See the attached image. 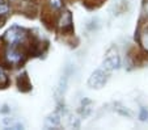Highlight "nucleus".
<instances>
[{
  "mask_svg": "<svg viewBox=\"0 0 148 130\" xmlns=\"http://www.w3.org/2000/svg\"><path fill=\"white\" fill-rule=\"evenodd\" d=\"M46 4H47V6H50L51 8L56 9V11H60V9L63 8V6H64L63 0H47V1H46Z\"/></svg>",
  "mask_w": 148,
  "mask_h": 130,
  "instance_id": "9b49d317",
  "label": "nucleus"
},
{
  "mask_svg": "<svg viewBox=\"0 0 148 130\" xmlns=\"http://www.w3.org/2000/svg\"><path fill=\"white\" fill-rule=\"evenodd\" d=\"M11 11V1L9 0H0V16H5Z\"/></svg>",
  "mask_w": 148,
  "mask_h": 130,
  "instance_id": "1a4fd4ad",
  "label": "nucleus"
},
{
  "mask_svg": "<svg viewBox=\"0 0 148 130\" xmlns=\"http://www.w3.org/2000/svg\"><path fill=\"white\" fill-rule=\"evenodd\" d=\"M17 87H18V89L21 91V92H24V94H28V92L32 91V88H33L32 87V82L26 72L21 74V75L17 78Z\"/></svg>",
  "mask_w": 148,
  "mask_h": 130,
  "instance_id": "0eeeda50",
  "label": "nucleus"
},
{
  "mask_svg": "<svg viewBox=\"0 0 148 130\" xmlns=\"http://www.w3.org/2000/svg\"><path fill=\"white\" fill-rule=\"evenodd\" d=\"M30 1H34V3H37V1H38V0H30Z\"/></svg>",
  "mask_w": 148,
  "mask_h": 130,
  "instance_id": "dca6fc26",
  "label": "nucleus"
},
{
  "mask_svg": "<svg viewBox=\"0 0 148 130\" xmlns=\"http://www.w3.org/2000/svg\"><path fill=\"white\" fill-rule=\"evenodd\" d=\"M56 28H58V33L60 36H63L64 40L73 37V34H75V30H73V19H72V13L70 11H64L59 14Z\"/></svg>",
  "mask_w": 148,
  "mask_h": 130,
  "instance_id": "f257e3e1",
  "label": "nucleus"
},
{
  "mask_svg": "<svg viewBox=\"0 0 148 130\" xmlns=\"http://www.w3.org/2000/svg\"><path fill=\"white\" fill-rule=\"evenodd\" d=\"M106 68L105 70H102V68H98V70H96L95 72L90 75L89 80H88V84H89V87L92 88H101L103 87V84L106 83L108 80V72H106Z\"/></svg>",
  "mask_w": 148,
  "mask_h": 130,
  "instance_id": "39448f33",
  "label": "nucleus"
},
{
  "mask_svg": "<svg viewBox=\"0 0 148 130\" xmlns=\"http://www.w3.org/2000/svg\"><path fill=\"white\" fill-rule=\"evenodd\" d=\"M106 0H83V4L88 9H97L105 3Z\"/></svg>",
  "mask_w": 148,
  "mask_h": 130,
  "instance_id": "6e6552de",
  "label": "nucleus"
},
{
  "mask_svg": "<svg viewBox=\"0 0 148 130\" xmlns=\"http://www.w3.org/2000/svg\"><path fill=\"white\" fill-rule=\"evenodd\" d=\"M129 62L134 67H142L145 63H148V53L144 51L142 47L132 46L129 50Z\"/></svg>",
  "mask_w": 148,
  "mask_h": 130,
  "instance_id": "7ed1b4c3",
  "label": "nucleus"
},
{
  "mask_svg": "<svg viewBox=\"0 0 148 130\" xmlns=\"http://www.w3.org/2000/svg\"><path fill=\"white\" fill-rule=\"evenodd\" d=\"M135 38H138L140 47L148 53V19H140Z\"/></svg>",
  "mask_w": 148,
  "mask_h": 130,
  "instance_id": "20e7f679",
  "label": "nucleus"
},
{
  "mask_svg": "<svg viewBox=\"0 0 148 130\" xmlns=\"http://www.w3.org/2000/svg\"><path fill=\"white\" fill-rule=\"evenodd\" d=\"M143 3H144V4H148V0H143Z\"/></svg>",
  "mask_w": 148,
  "mask_h": 130,
  "instance_id": "2eb2a0df",
  "label": "nucleus"
},
{
  "mask_svg": "<svg viewBox=\"0 0 148 130\" xmlns=\"http://www.w3.org/2000/svg\"><path fill=\"white\" fill-rule=\"evenodd\" d=\"M140 120L142 121H144V120H147L148 118V112H147V109L145 108H142V112H140Z\"/></svg>",
  "mask_w": 148,
  "mask_h": 130,
  "instance_id": "ddd939ff",
  "label": "nucleus"
},
{
  "mask_svg": "<svg viewBox=\"0 0 148 130\" xmlns=\"http://www.w3.org/2000/svg\"><path fill=\"white\" fill-rule=\"evenodd\" d=\"M59 14H60L59 11H56V9L51 8L50 6H47L46 3H43V7H42L41 11V20L49 30H53V29L56 28Z\"/></svg>",
  "mask_w": 148,
  "mask_h": 130,
  "instance_id": "f03ea898",
  "label": "nucleus"
},
{
  "mask_svg": "<svg viewBox=\"0 0 148 130\" xmlns=\"http://www.w3.org/2000/svg\"><path fill=\"white\" fill-rule=\"evenodd\" d=\"M59 122H60V117H59V114L54 113L53 116H50L47 118V121H46V126L47 127H56L59 125Z\"/></svg>",
  "mask_w": 148,
  "mask_h": 130,
  "instance_id": "9d476101",
  "label": "nucleus"
},
{
  "mask_svg": "<svg viewBox=\"0 0 148 130\" xmlns=\"http://www.w3.org/2000/svg\"><path fill=\"white\" fill-rule=\"evenodd\" d=\"M121 65V59L119 55H118V51L115 47H112L109 51L106 53V57H105V62H103V67L106 68L108 71L118 68Z\"/></svg>",
  "mask_w": 148,
  "mask_h": 130,
  "instance_id": "423d86ee",
  "label": "nucleus"
},
{
  "mask_svg": "<svg viewBox=\"0 0 148 130\" xmlns=\"http://www.w3.org/2000/svg\"><path fill=\"white\" fill-rule=\"evenodd\" d=\"M4 23H5V17H4V16H0V28L4 25Z\"/></svg>",
  "mask_w": 148,
  "mask_h": 130,
  "instance_id": "4468645a",
  "label": "nucleus"
},
{
  "mask_svg": "<svg viewBox=\"0 0 148 130\" xmlns=\"http://www.w3.org/2000/svg\"><path fill=\"white\" fill-rule=\"evenodd\" d=\"M9 85V78L4 72L0 71V89H4Z\"/></svg>",
  "mask_w": 148,
  "mask_h": 130,
  "instance_id": "f8f14e48",
  "label": "nucleus"
}]
</instances>
